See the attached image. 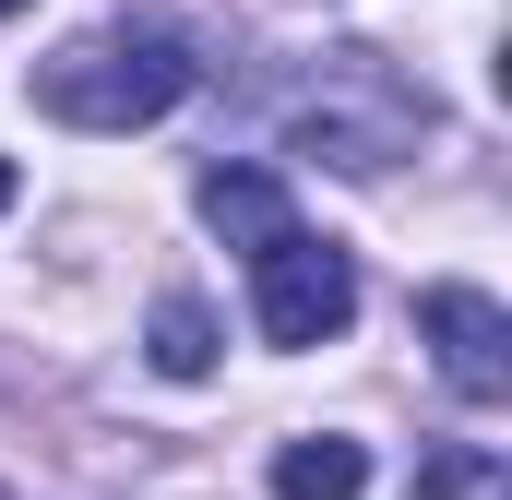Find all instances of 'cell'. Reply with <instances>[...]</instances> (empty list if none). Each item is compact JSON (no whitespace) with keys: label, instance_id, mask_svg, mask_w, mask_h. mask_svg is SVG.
<instances>
[{"label":"cell","instance_id":"5","mask_svg":"<svg viewBox=\"0 0 512 500\" xmlns=\"http://www.w3.org/2000/svg\"><path fill=\"white\" fill-rule=\"evenodd\" d=\"M358 489H370V441H346V429H310L274 453V500H358Z\"/></svg>","mask_w":512,"mask_h":500},{"label":"cell","instance_id":"3","mask_svg":"<svg viewBox=\"0 0 512 500\" xmlns=\"http://www.w3.org/2000/svg\"><path fill=\"white\" fill-rule=\"evenodd\" d=\"M417 334L441 346V381L465 393V405H501L512 393V322L489 286H429L417 298Z\"/></svg>","mask_w":512,"mask_h":500},{"label":"cell","instance_id":"7","mask_svg":"<svg viewBox=\"0 0 512 500\" xmlns=\"http://www.w3.org/2000/svg\"><path fill=\"white\" fill-rule=\"evenodd\" d=\"M0 215H12V167H0Z\"/></svg>","mask_w":512,"mask_h":500},{"label":"cell","instance_id":"4","mask_svg":"<svg viewBox=\"0 0 512 500\" xmlns=\"http://www.w3.org/2000/svg\"><path fill=\"white\" fill-rule=\"evenodd\" d=\"M203 227L239 239V250L286 239V227H298V215H286V179H274V167H203Z\"/></svg>","mask_w":512,"mask_h":500},{"label":"cell","instance_id":"1","mask_svg":"<svg viewBox=\"0 0 512 500\" xmlns=\"http://www.w3.org/2000/svg\"><path fill=\"white\" fill-rule=\"evenodd\" d=\"M179 96H191V48L167 24H108V36L36 60V108L72 120V131H143V120H167Z\"/></svg>","mask_w":512,"mask_h":500},{"label":"cell","instance_id":"2","mask_svg":"<svg viewBox=\"0 0 512 500\" xmlns=\"http://www.w3.org/2000/svg\"><path fill=\"white\" fill-rule=\"evenodd\" d=\"M251 322H262V346H334L358 322V262L334 239H310V227L262 239L251 250Z\"/></svg>","mask_w":512,"mask_h":500},{"label":"cell","instance_id":"6","mask_svg":"<svg viewBox=\"0 0 512 500\" xmlns=\"http://www.w3.org/2000/svg\"><path fill=\"white\" fill-rule=\"evenodd\" d=\"M143 346H155L167 381H203L215 370V310H203V298H155V334H143Z\"/></svg>","mask_w":512,"mask_h":500},{"label":"cell","instance_id":"8","mask_svg":"<svg viewBox=\"0 0 512 500\" xmlns=\"http://www.w3.org/2000/svg\"><path fill=\"white\" fill-rule=\"evenodd\" d=\"M0 12H24V0H0Z\"/></svg>","mask_w":512,"mask_h":500}]
</instances>
